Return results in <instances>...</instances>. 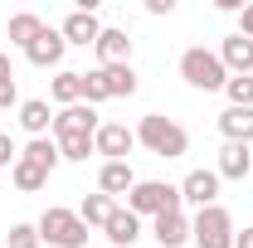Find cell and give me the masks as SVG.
Wrapping results in <instances>:
<instances>
[{
	"label": "cell",
	"mask_w": 253,
	"mask_h": 248,
	"mask_svg": "<svg viewBox=\"0 0 253 248\" xmlns=\"http://www.w3.org/2000/svg\"><path fill=\"white\" fill-rule=\"evenodd\" d=\"M97 34H102V25H97V15H88V10H73L68 20H63V44H97Z\"/></svg>",
	"instance_id": "obj_16"
},
{
	"label": "cell",
	"mask_w": 253,
	"mask_h": 248,
	"mask_svg": "<svg viewBox=\"0 0 253 248\" xmlns=\"http://www.w3.org/2000/svg\"><path fill=\"white\" fill-rule=\"evenodd\" d=\"M34 229H39V244H49V248H83L88 244V224L73 214V209H59V205L44 209Z\"/></svg>",
	"instance_id": "obj_2"
},
{
	"label": "cell",
	"mask_w": 253,
	"mask_h": 248,
	"mask_svg": "<svg viewBox=\"0 0 253 248\" xmlns=\"http://www.w3.org/2000/svg\"><path fill=\"white\" fill-rule=\"evenodd\" d=\"M97 107H88V102H73V107H59L54 112V141H63V136H97Z\"/></svg>",
	"instance_id": "obj_6"
},
{
	"label": "cell",
	"mask_w": 253,
	"mask_h": 248,
	"mask_svg": "<svg viewBox=\"0 0 253 248\" xmlns=\"http://www.w3.org/2000/svg\"><path fill=\"white\" fill-rule=\"evenodd\" d=\"M180 78H185L190 88H200V93H219L224 83H229V68L210 49H185L180 54Z\"/></svg>",
	"instance_id": "obj_5"
},
{
	"label": "cell",
	"mask_w": 253,
	"mask_h": 248,
	"mask_svg": "<svg viewBox=\"0 0 253 248\" xmlns=\"http://www.w3.org/2000/svg\"><path fill=\"white\" fill-rule=\"evenodd\" d=\"M5 248H39V229L34 224H10V244Z\"/></svg>",
	"instance_id": "obj_28"
},
{
	"label": "cell",
	"mask_w": 253,
	"mask_h": 248,
	"mask_svg": "<svg viewBox=\"0 0 253 248\" xmlns=\"http://www.w3.org/2000/svg\"><path fill=\"white\" fill-rule=\"evenodd\" d=\"M131 185H136V175H131V165L126 161H102V170H97V190L102 195H131Z\"/></svg>",
	"instance_id": "obj_14"
},
{
	"label": "cell",
	"mask_w": 253,
	"mask_h": 248,
	"mask_svg": "<svg viewBox=\"0 0 253 248\" xmlns=\"http://www.w3.org/2000/svg\"><path fill=\"white\" fill-rule=\"evenodd\" d=\"M59 156L63 161H88V156H93V136H63Z\"/></svg>",
	"instance_id": "obj_26"
},
{
	"label": "cell",
	"mask_w": 253,
	"mask_h": 248,
	"mask_svg": "<svg viewBox=\"0 0 253 248\" xmlns=\"http://www.w3.org/2000/svg\"><path fill=\"white\" fill-rule=\"evenodd\" d=\"M239 34H244V39H253V5H244V20H239Z\"/></svg>",
	"instance_id": "obj_30"
},
{
	"label": "cell",
	"mask_w": 253,
	"mask_h": 248,
	"mask_svg": "<svg viewBox=\"0 0 253 248\" xmlns=\"http://www.w3.org/2000/svg\"><path fill=\"white\" fill-rule=\"evenodd\" d=\"M15 161H20V151H15L10 131H0V170H5V165H15Z\"/></svg>",
	"instance_id": "obj_29"
},
{
	"label": "cell",
	"mask_w": 253,
	"mask_h": 248,
	"mask_svg": "<svg viewBox=\"0 0 253 248\" xmlns=\"http://www.w3.org/2000/svg\"><path fill=\"white\" fill-rule=\"evenodd\" d=\"M224 93H229V107H253V78H229Z\"/></svg>",
	"instance_id": "obj_27"
},
{
	"label": "cell",
	"mask_w": 253,
	"mask_h": 248,
	"mask_svg": "<svg viewBox=\"0 0 253 248\" xmlns=\"http://www.w3.org/2000/svg\"><path fill=\"white\" fill-rule=\"evenodd\" d=\"M0 248H5V244H0Z\"/></svg>",
	"instance_id": "obj_34"
},
{
	"label": "cell",
	"mask_w": 253,
	"mask_h": 248,
	"mask_svg": "<svg viewBox=\"0 0 253 248\" xmlns=\"http://www.w3.org/2000/svg\"><path fill=\"white\" fill-rule=\"evenodd\" d=\"M49 97H54L59 107H73V102H83V73H68V68H63L59 78L49 83Z\"/></svg>",
	"instance_id": "obj_21"
},
{
	"label": "cell",
	"mask_w": 253,
	"mask_h": 248,
	"mask_svg": "<svg viewBox=\"0 0 253 248\" xmlns=\"http://www.w3.org/2000/svg\"><path fill=\"white\" fill-rule=\"evenodd\" d=\"M185 200H180V185H166V180H136L131 195H126V209L141 219V214H170V209H180Z\"/></svg>",
	"instance_id": "obj_4"
},
{
	"label": "cell",
	"mask_w": 253,
	"mask_h": 248,
	"mask_svg": "<svg viewBox=\"0 0 253 248\" xmlns=\"http://www.w3.org/2000/svg\"><path fill=\"white\" fill-rule=\"evenodd\" d=\"M102 229H107V239H112L117 248H131L136 239H141V219L131 214V209H112V219H107Z\"/></svg>",
	"instance_id": "obj_18"
},
{
	"label": "cell",
	"mask_w": 253,
	"mask_h": 248,
	"mask_svg": "<svg viewBox=\"0 0 253 248\" xmlns=\"http://www.w3.org/2000/svg\"><path fill=\"white\" fill-rule=\"evenodd\" d=\"M180 200L195 205V209L219 205V175H214V170H190L185 180H180Z\"/></svg>",
	"instance_id": "obj_8"
},
{
	"label": "cell",
	"mask_w": 253,
	"mask_h": 248,
	"mask_svg": "<svg viewBox=\"0 0 253 248\" xmlns=\"http://www.w3.org/2000/svg\"><path fill=\"white\" fill-rule=\"evenodd\" d=\"M234 214L224 209V205H210V209H195L190 219V239L195 248H234Z\"/></svg>",
	"instance_id": "obj_3"
},
{
	"label": "cell",
	"mask_w": 253,
	"mask_h": 248,
	"mask_svg": "<svg viewBox=\"0 0 253 248\" xmlns=\"http://www.w3.org/2000/svg\"><path fill=\"white\" fill-rule=\"evenodd\" d=\"M63 49H68V44H63V30H49V25H44L39 39L25 49V59H30L34 68H59V63H63Z\"/></svg>",
	"instance_id": "obj_10"
},
{
	"label": "cell",
	"mask_w": 253,
	"mask_h": 248,
	"mask_svg": "<svg viewBox=\"0 0 253 248\" xmlns=\"http://www.w3.org/2000/svg\"><path fill=\"white\" fill-rule=\"evenodd\" d=\"M102 73H107V93H112V97H131V93H136V68H131V63L102 68Z\"/></svg>",
	"instance_id": "obj_23"
},
{
	"label": "cell",
	"mask_w": 253,
	"mask_h": 248,
	"mask_svg": "<svg viewBox=\"0 0 253 248\" xmlns=\"http://www.w3.org/2000/svg\"><path fill=\"white\" fill-rule=\"evenodd\" d=\"M112 209H117V200H112V195H102V190H97V195H88V200H83V205H78V219H83V224H88V229H102V224H107V219H112Z\"/></svg>",
	"instance_id": "obj_20"
},
{
	"label": "cell",
	"mask_w": 253,
	"mask_h": 248,
	"mask_svg": "<svg viewBox=\"0 0 253 248\" xmlns=\"http://www.w3.org/2000/svg\"><path fill=\"white\" fill-rule=\"evenodd\" d=\"M25 156H34V161H39V165H49V170L63 161V156H59V141H49V136H34L30 146H25Z\"/></svg>",
	"instance_id": "obj_25"
},
{
	"label": "cell",
	"mask_w": 253,
	"mask_h": 248,
	"mask_svg": "<svg viewBox=\"0 0 253 248\" xmlns=\"http://www.w3.org/2000/svg\"><path fill=\"white\" fill-rule=\"evenodd\" d=\"M249 170H253V151H249V146H239V141H224L214 175H219V180H249Z\"/></svg>",
	"instance_id": "obj_12"
},
{
	"label": "cell",
	"mask_w": 253,
	"mask_h": 248,
	"mask_svg": "<svg viewBox=\"0 0 253 248\" xmlns=\"http://www.w3.org/2000/svg\"><path fill=\"white\" fill-rule=\"evenodd\" d=\"M107 73H102V68H93V73H83V102H88V107H97V102H107Z\"/></svg>",
	"instance_id": "obj_24"
},
{
	"label": "cell",
	"mask_w": 253,
	"mask_h": 248,
	"mask_svg": "<svg viewBox=\"0 0 253 248\" xmlns=\"http://www.w3.org/2000/svg\"><path fill=\"white\" fill-rule=\"evenodd\" d=\"M234 248H253V229H239L234 234Z\"/></svg>",
	"instance_id": "obj_32"
},
{
	"label": "cell",
	"mask_w": 253,
	"mask_h": 248,
	"mask_svg": "<svg viewBox=\"0 0 253 248\" xmlns=\"http://www.w3.org/2000/svg\"><path fill=\"white\" fill-rule=\"evenodd\" d=\"M219 131H224V141L249 146L253 141V107H229V112H219Z\"/></svg>",
	"instance_id": "obj_17"
},
{
	"label": "cell",
	"mask_w": 253,
	"mask_h": 248,
	"mask_svg": "<svg viewBox=\"0 0 253 248\" xmlns=\"http://www.w3.org/2000/svg\"><path fill=\"white\" fill-rule=\"evenodd\" d=\"M10 180H15V190L34 195V190H44V185H49V165H39L34 156H25V151H20V161L10 165Z\"/></svg>",
	"instance_id": "obj_15"
},
{
	"label": "cell",
	"mask_w": 253,
	"mask_h": 248,
	"mask_svg": "<svg viewBox=\"0 0 253 248\" xmlns=\"http://www.w3.org/2000/svg\"><path fill=\"white\" fill-rule=\"evenodd\" d=\"M146 10H151V15H170V10H175V0H146Z\"/></svg>",
	"instance_id": "obj_31"
},
{
	"label": "cell",
	"mask_w": 253,
	"mask_h": 248,
	"mask_svg": "<svg viewBox=\"0 0 253 248\" xmlns=\"http://www.w3.org/2000/svg\"><path fill=\"white\" fill-rule=\"evenodd\" d=\"M15 78V68H10V54H0V83H10Z\"/></svg>",
	"instance_id": "obj_33"
},
{
	"label": "cell",
	"mask_w": 253,
	"mask_h": 248,
	"mask_svg": "<svg viewBox=\"0 0 253 248\" xmlns=\"http://www.w3.org/2000/svg\"><path fill=\"white\" fill-rule=\"evenodd\" d=\"M20 126H25L30 136H44V131H54V112H49V102H44V97H30V102H20Z\"/></svg>",
	"instance_id": "obj_19"
},
{
	"label": "cell",
	"mask_w": 253,
	"mask_h": 248,
	"mask_svg": "<svg viewBox=\"0 0 253 248\" xmlns=\"http://www.w3.org/2000/svg\"><path fill=\"white\" fill-rule=\"evenodd\" d=\"M131 146H136V131H126L122 122H102V126H97V136H93V151L107 156V161H126Z\"/></svg>",
	"instance_id": "obj_7"
},
{
	"label": "cell",
	"mask_w": 253,
	"mask_h": 248,
	"mask_svg": "<svg viewBox=\"0 0 253 248\" xmlns=\"http://www.w3.org/2000/svg\"><path fill=\"white\" fill-rule=\"evenodd\" d=\"M151 234H156V244H161V248H180V244H190V219H185V209L156 214Z\"/></svg>",
	"instance_id": "obj_13"
},
{
	"label": "cell",
	"mask_w": 253,
	"mask_h": 248,
	"mask_svg": "<svg viewBox=\"0 0 253 248\" xmlns=\"http://www.w3.org/2000/svg\"><path fill=\"white\" fill-rule=\"evenodd\" d=\"M93 49H97V63H102V68L131 63V34H126V30H102Z\"/></svg>",
	"instance_id": "obj_11"
},
{
	"label": "cell",
	"mask_w": 253,
	"mask_h": 248,
	"mask_svg": "<svg viewBox=\"0 0 253 248\" xmlns=\"http://www.w3.org/2000/svg\"><path fill=\"white\" fill-rule=\"evenodd\" d=\"M219 63L229 68V78H253V39L229 34V39L219 44Z\"/></svg>",
	"instance_id": "obj_9"
},
{
	"label": "cell",
	"mask_w": 253,
	"mask_h": 248,
	"mask_svg": "<svg viewBox=\"0 0 253 248\" xmlns=\"http://www.w3.org/2000/svg\"><path fill=\"white\" fill-rule=\"evenodd\" d=\"M39 30H44V20H39V15H30V10H20V15H10V44H20V49H30L34 39H39Z\"/></svg>",
	"instance_id": "obj_22"
},
{
	"label": "cell",
	"mask_w": 253,
	"mask_h": 248,
	"mask_svg": "<svg viewBox=\"0 0 253 248\" xmlns=\"http://www.w3.org/2000/svg\"><path fill=\"white\" fill-rule=\"evenodd\" d=\"M136 146H146L151 156L161 161H175V156L190 151V136L180 122H170V117H161V112H146L141 122H136Z\"/></svg>",
	"instance_id": "obj_1"
}]
</instances>
